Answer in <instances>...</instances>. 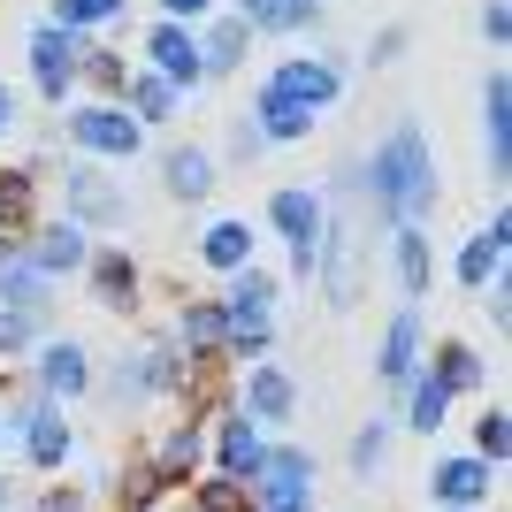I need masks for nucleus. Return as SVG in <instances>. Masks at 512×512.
<instances>
[{"instance_id":"obj_1","label":"nucleus","mask_w":512,"mask_h":512,"mask_svg":"<svg viewBox=\"0 0 512 512\" xmlns=\"http://www.w3.org/2000/svg\"><path fill=\"white\" fill-rule=\"evenodd\" d=\"M367 192L398 214V230L428 222V207H436V169H428V146H421V130H413V123L390 130L383 153L367 161Z\"/></svg>"},{"instance_id":"obj_2","label":"nucleus","mask_w":512,"mask_h":512,"mask_svg":"<svg viewBox=\"0 0 512 512\" xmlns=\"http://www.w3.org/2000/svg\"><path fill=\"white\" fill-rule=\"evenodd\" d=\"M253 482H268L253 512H306V490H314V459H306V451H268Z\"/></svg>"},{"instance_id":"obj_3","label":"nucleus","mask_w":512,"mask_h":512,"mask_svg":"<svg viewBox=\"0 0 512 512\" xmlns=\"http://www.w3.org/2000/svg\"><path fill=\"white\" fill-rule=\"evenodd\" d=\"M69 138L85 153H138V115H123V107H77V123H69Z\"/></svg>"},{"instance_id":"obj_4","label":"nucleus","mask_w":512,"mask_h":512,"mask_svg":"<svg viewBox=\"0 0 512 512\" xmlns=\"http://www.w3.org/2000/svg\"><path fill=\"white\" fill-rule=\"evenodd\" d=\"M31 69H39V92H46V100H62V92L77 85V39H69L62 23L31 31Z\"/></svg>"},{"instance_id":"obj_5","label":"nucleus","mask_w":512,"mask_h":512,"mask_svg":"<svg viewBox=\"0 0 512 512\" xmlns=\"http://www.w3.org/2000/svg\"><path fill=\"white\" fill-rule=\"evenodd\" d=\"M214 459H222V474H230V482H253L260 459H268V444H260V428L245 421V413H230V421L214 428Z\"/></svg>"},{"instance_id":"obj_6","label":"nucleus","mask_w":512,"mask_h":512,"mask_svg":"<svg viewBox=\"0 0 512 512\" xmlns=\"http://www.w3.org/2000/svg\"><path fill=\"white\" fill-rule=\"evenodd\" d=\"M276 230L291 237V260H299V268H314V237H321V199L314 192H276Z\"/></svg>"},{"instance_id":"obj_7","label":"nucleus","mask_w":512,"mask_h":512,"mask_svg":"<svg viewBox=\"0 0 512 512\" xmlns=\"http://www.w3.org/2000/svg\"><path fill=\"white\" fill-rule=\"evenodd\" d=\"M268 92H283V100H306V107H321V100H337V92H344V77H337L329 62H283V69H276V85H268Z\"/></svg>"},{"instance_id":"obj_8","label":"nucleus","mask_w":512,"mask_h":512,"mask_svg":"<svg viewBox=\"0 0 512 512\" xmlns=\"http://www.w3.org/2000/svg\"><path fill=\"white\" fill-rule=\"evenodd\" d=\"M153 69L169 77V85H184V77H199V46H192V31L184 23H153Z\"/></svg>"},{"instance_id":"obj_9","label":"nucleus","mask_w":512,"mask_h":512,"mask_svg":"<svg viewBox=\"0 0 512 512\" xmlns=\"http://www.w3.org/2000/svg\"><path fill=\"white\" fill-rule=\"evenodd\" d=\"M23 451H31L39 467H62V459H69V421L54 406H31V413H23Z\"/></svg>"},{"instance_id":"obj_10","label":"nucleus","mask_w":512,"mask_h":512,"mask_svg":"<svg viewBox=\"0 0 512 512\" xmlns=\"http://www.w3.org/2000/svg\"><path fill=\"white\" fill-rule=\"evenodd\" d=\"M436 497L444 505H482L490 497V459H444L436 467Z\"/></svg>"},{"instance_id":"obj_11","label":"nucleus","mask_w":512,"mask_h":512,"mask_svg":"<svg viewBox=\"0 0 512 512\" xmlns=\"http://www.w3.org/2000/svg\"><path fill=\"white\" fill-rule=\"evenodd\" d=\"M69 207H77V222H115V214H123V192H115L100 169H77L69 176Z\"/></svg>"},{"instance_id":"obj_12","label":"nucleus","mask_w":512,"mask_h":512,"mask_svg":"<svg viewBox=\"0 0 512 512\" xmlns=\"http://www.w3.org/2000/svg\"><path fill=\"white\" fill-rule=\"evenodd\" d=\"M31 268H39V276H69V268H85V237H77V222H54V230H39V253H31Z\"/></svg>"},{"instance_id":"obj_13","label":"nucleus","mask_w":512,"mask_h":512,"mask_svg":"<svg viewBox=\"0 0 512 512\" xmlns=\"http://www.w3.org/2000/svg\"><path fill=\"white\" fill-rule=\"evenodd\" d=\"M321 260H329V306H352L360 299V276H352V222H329Z\"/></svg>"},{"instance_id":"obj_14","label":"nucleus","mask_w":512,"mask_h":512,"mask_svg":"<svg viewBox=\"0 0 512 512\" xmlns=\"http://www.w3.org/2000/svg\"><path fill=\"white\" fill-rule=\"evenodd\" d=\"M505 237H512V230H505V214H497L482 237H467V253H459V283H474V291H482V283L497 276V260H505Z\"/></svg>"},{"instance_id":"obj_15","label":"nucleus","mask_w":512,"mask_h":512,"mask_svg":"<svg viewBox=\"0 0 512 512\" xmlns=\"http://www.w3.org/2000/svg\"><path fill=\"white\" fill-rule=\"evenodd\" d=\"M199 253H207V268H222V276H237V268L253 260V230H245V222H214V230L199 237Z\"/></svg>"},{"instance_id":"obj_16","label":"nucleus","mask_w":512,"mask_h":512,"mask_svg":"<svg viewBox=\"0 0 512 512\" xmlns=\"http://www.w3.org/2000/svg\"><path fill=\"white\" fill-rule=\"evenodd\" d=\"M260 130H268V146H291V138H306V130H314V107L268 92V100H260Z\"/></svg>"},{"instance_id":"obj_17","label":"nucleus","mask_w":512,"mask_h":512,"mask_svg":"<svg viewBox=\"0 0 512 512\" xmlns=\"http://www.w3.org/2000/svg\"><path fill=\"white\" fill-rule=\"evenodd\" d=\"M245 406H253L245 421H283V413L299 406V398H291V375H276V367H260L253 383H245Z\"/></svg>"},{"instance_id":"obj_18","label":"nucleus","mask_w":512,"mask_h":512,"mask_svg":"<svg viewBox=\"0 0 512 512\" xmlns=\"http://www.w3.org/2000/svg\"><path fill=\"white\" fill-rule=\"evenodd\" d=\"M245 39H253V31H245L237 16H222V23H214V39L199 46V77H222V69H237V62H245Z\"/></svg>"},{"instance_id":"obj_19","label":"nucleus","mask_w":512,"mask_h":512,"mask_svg":"<svg viewBox=\"0 0 512 512\" xmlns=\"http://www.w3.org/2000/svg\"><path fill=\"white\" fill-rule=\"evenodd\" d=\"M39 383L54 390V398H77V390H85V352H77V344H46Z\"/></svg>"},{"instance_id":"obj_20","label":"nucleus","mask_w":512,"mask_h":512,"mask_svg":"<svg viewBox=\"0 0 512 512\" xmlns=\"http://www.w3.org/2000/svg\"><path fill=\"white\" fill-rule=\"evenodd\" d=\"M482 100H490V169L505 176V153H512V85H505V77H490Z\"/></svg>"},{"instance_id":"obj_21","label":"nucleus","mask_w":512,"mask_h":512,"mask_svg":"<svg viewBox=\"0 0 512 512\" xmlns=\"http://www.w3.org/2000/svg\"><path fill=\"white\" fill-rule=\"evenodd\" d=\"M46 283L54 276H39L23 253H0V299H16V306H39L46 299Z\"/></svg>"},{"instance_id":"obj_22","label":"nucleus","mask_w":512,"mask_h":512,"mask_svg":"<svg viewBox=\"0 0 512 512\" xmlns=\"http://www.w3.org/2000/svg\"><path fill=\"white\" fill-rule=\"evenodd\" d=\"M169 192L176 199H207L214 192V161H207V153H192V146L169 153Z\"/></svg>"},{"instance_id":"obj_23","label":"nucleus","mask_w":512,"mask_h":512,"mask_svg":"<svg viewBox=\"0 0 512 512\" xmlns=\"http://www.w3.org/2000/svg\"><path fill=\"white\" fill-rule=\"evenodd\" d=\"M413 344H421V321L398 314V321H390V337H383V375H390V383H406V375H413Z\"/></svg>"},{"instance_id":"obj_24","label":"nucleus","mask_w":512,"mask_h":512,"mask_svg":"<svg viewBox=\"0 0 512 512\" xmlns=\"http://www.w3.org/2000/svg\"><path fill=\"white\" fill-rule=\"evenodd\" d=\"M92 283H100V299H107V306H130V291H138V276H130V260H123V253H100V260H92Z\"/></svg>"},{"instance_id":"obj_25","label":"nucleus","mask_w":512,"mask_h":512,"mask_svg":"<svg viewBox=\"0 0 512 512\" xmlns=\"http://www.w3.org/2000/svg\"><path fill=\"white\" fill-rule=\"evenodd\" d=\"M123 0H54V23L62 31H92V23H115Z\"/></svg>"},{"instance_id":"obj_26","label":"nucleus","mask_w":512,"mask_h":512,"mask_svg":"<svg viewBox=\"0 0 512 512\" xmlns=\"http://www.w3.org/2000/svg\"><path fill=\"white\" fill-rule=\"evenodd\" d=\"M184 344H192V352L230 344V321H222V306H192V314H184Z\"/></svg>"},{"instance_id":"obj_27","label":"nucleus","mask_w":512,"mask_h":512,"mask_svg":"<svg viewBox=\"0 0 512 512\" xmlns=\"http://www.w3.org/2000/svg\"><path fill=\"white\" fill-rule=\"evenodd\" d=\"M398 283H406V291H428V237L421 230H398Z\"/></svg>"},{"instance_id":"obj_28","label":"nucleus","mask_w":512,"mask_h":512,"mask_svg":"<svg viewBox=\"0 0 512 512\" xmlns=\"http://www.w3.org/2000/svg\"><path fill=\"white\" fill-rule=\"evenodd\" d=\"M436 383H444V390H474V383H482V360H474L467 344H444V360H436Z\"/></svg>"},{"instance_id":"obj_29","label":"nucleus","mask_w":512,"mask_h":512,"mask_svg":"<svg viewBox=\"0 0 512 512\" xmlns=\"http://www.w3.org/2000/svg\"><path fill=\"white\" fill-rule=\"evenodd\" d=\"M444 398H451V390L436 383V375H421V383H413V406H406V413H413V428H421V436L444 421Z\"/></svg>"},{"instance_id":"obj_30","label":"nucleus","mask_w":512,"mask_h":512,"mask_svg":"<svg viewBox=\"0 0 512 512\" xmlns=\"http://www.w3.org/2000/svg\"><path fill=\"white\" fill-rule=\"evenodd\" d=\"M23 214H31V176L8 169L0 176V222H23Z\"/></svg>"},{"instance_id":"obj_31","label":"nucleus","mask_w":512,"mask_h":512,"mask_svg":"<svg viewBox=\"0 0 512 512\" xmlns=\"http://www.w3.org/2000/svg\"><path fill=\"white\" fill-rule=\"evenodd\" d=\"M383 444H390V428H383V421H367V428H360V444H352V467L375 474V467H383Z\"/></svg>"},{"instance_id":"obj_32","label":"nucleus","mask_w":512,"mask_h":512,"mask_svg":"<svg viewBox=\"0 0 512 512\" xmlns=\"http://www.w3.org/2000/svg\"><path fill=\"white\" fill-rule=\"evenodd\" d=\"M199 512H253V505H245V490L222 474V482H207V490H199Z\"/></svg>"},{"instance_id":"obj_33","label":"nucleus","mask_w":512,"mask_h":512,"mask_svg":"<svg viewBox=\"0 0 512 512\" xmlns=\"http://www.w3.org/2000/svg\"><path fill=\"white\" fill-rule=\"evenodd\" d=\"M192 459H199V436H192V428H176L169 444H161V474H184Z\"/></svg>"},{"instance_id":"obj_34","label":"nucleus","mask_w":512,"mask_h":512,"mask_svg":"<svg viewBox=\"0 0 512 512\" xmlns=\"http://www.w3.org/2000/svg\"><path fill=\"white\" fill-rule=\"evenodd\" d=\"M474 444H482L474 459H490V467H497V459H505V413H482V428H474Z\"/></svg>"},{"instance_id":"obj_35","label":"nucleus","mask_w":512,"mask_h":512,"mask_svg":"<svg viewBox=\"0 0 512 512\" xmlns=\"http://www.w3.org/2000/svg\"><path fill=\"white\" fill-rule=\"evenodd\" d=\"M176 107V85L169 77H146V85H138V115H169Z\"/></svg>"},{"instance_id":"obj_36","label":"nucleus","mask_w":512,"mask_h":512,"mask_svg":"<svg viewBox=\"0 0 512 512\" xmlns=\"http://www.w3.org/2000/svg\"><path fill=\"white\" fill-rule=\"evenodd\" d=\"M85 77L100 92H115V85H123V62H115V54H85Z\"/></svg>"},{"instance_id":"obj_37","label":"nucleus","mask_w":512,"mask_h":512,"mask_svg":"<svg viewBox=\"0 0 512 512\" xmlns=\"http://www.w3.org/2000/svg\"><path fill=\"white\" fill-rule=\"evenodd\" d=\"M23 337H31V314H23V306H8V314H0V352H16Z\"/></svg>"},{"instance_id":"obj_38","label":"nucleus","mask_w":512,"mask_h":512,"mask_svg":"<svg viewBox=\"0 0 512 512\" xmlns=\"http://www.w3.org/2000/svg\"><path fill=\"white\" fill-rule=\"evenodd\" d=\"M161 8H169V16H207L214 0H161Z\"/></svg>"},{"instance_id":"obj_39","label":"nucleus","mask_w":512,"mask_h":512,"mask_svg":"<svg viewBox=\"0 0 512 512\" xmlns=\"http://www.w3.org/2000/svg\"><path fill=\"white\" fill-rule=\"evenodd\" d=\"M39 512H77V497H46V505Z\"/></svg>"},{"instance_id":"obj_40","label":"nucleus","mask_w":512,"mask_h":512,"mask_svg":"<svg viewBox=\"0 0 512 512\" xmlns=\"http://www.w3.org/2000/svg\"><path fill=\"white\" fill-rule=\"evenodd\" d=\"M0 123H8V92H0Z\"/></svg>"},{"instance_id":"obj_41","label":"nucleus","mask_w":512,"mask_h":512,"mask_svg":"<svg viewBox=\"0 0 512 512\" xmlns=\"http://www.w3.org/2000/svg\"><path fill=\"white\" fill-rule=\"evenodd\" d=\"M444 512H474V505H444Z\"/></svg>"},{"instance_id":"obj_42","label":"nucleus","mask_w":512,"mask_h":512,"mask_svg":"<svg viewBox=\"0 0 512 512\" xmlns=\"http://www.w3.org/2000/svg\"><path fill=\"white\" fill-rule=\"evenodd\" d=\"M0 505H8V497H0Z\"/></svg>"}]
</instances>
